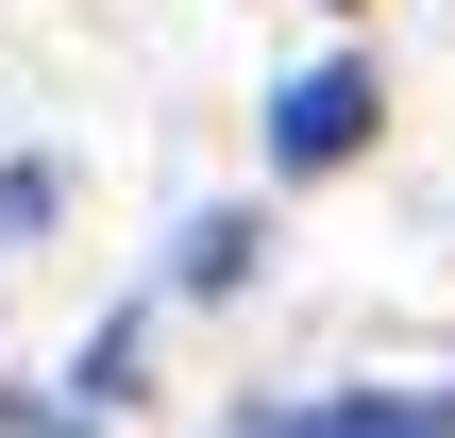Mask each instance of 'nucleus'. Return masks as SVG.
Masks as SVG:
<instances>
[{
    "label": "nucleus",
    "mask_w": 455,
    "mask_h": 438,
    "mask_svg": "<svg viewBox=\"0 0 455 438\" xmlns=\"http://www.w3.org/2000/svg\"><path fill=\"white\" fill-rule=\"evenodd\" d=\"M355 135H371V68H355V51H338V68H304V84L270 101V152H287V169H338Z\"/></svg>",
    "instance_id": "1"
},
{
    "label": "nucleus",
    "mask_w": 455,
    "mask_h": 438,
    "mask_svg": "<svg viewBox=\"0 0 455 438\" xmlns=\"http://www.w3.org/2000/svg\"><path fill=\"white\" fill-rule=\"evenodd\" d=\"M270 438H455V388L439 405H304V422H270Z\"/></svg>",
    "instance_id": "2"
}]
</instances>
